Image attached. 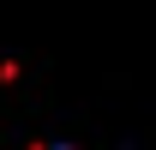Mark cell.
Here are the masks:
<instances>
[{"mask_svg":"<svg viewBox=\"0 0 156 150\" xmlns=\"http://www.w3.org/2000/svg\"><path fill=\"white\" fill-rule=\"evenodd\" d=\"M36 150H66V144H36Z\"/></svg>","mask_w":156,"mask_h":150,"instance_id":"1","label":"cell"}]
</instances>
